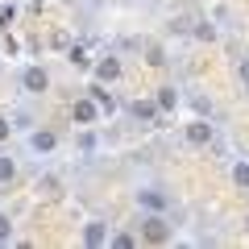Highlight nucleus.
I'll list each match as a JSON object with an SVG mask.
<instances>
[{
  "mask_svg": "<svg viewBox=\"0 0 249 249\" xmlns=\"http://www.w3.org/2000/svg\"><path fill=\"white\" fill-rule=\"evenodd\" d=\"M9 129H13L9 121H0V142H4V137H9Z\"/></svg>",
  "mask_w": 249,
  "mask_h": 249,
  "instance_id": "obj_20",
  "label": "nucleus"
},
{
  "mask_svg": "<svg viewBox=\"0 0 249 249\" xmlns=\"http://www.w3.org/2000/svg\"><path fill=\"white\" fill-rule=\"evenodd\" d=\"M83 241H88L91 249H96V245H104V241H108V229H104V220H91L88 229H83Z\"/></svg>",
  "mask_w": 249,
  "mask_h": 249,
  "instance_id": "obj_6",
  "label": "nucleus"
},
{
  "mask_svg": "<svg viewBox=\"0 0 249 249\" xmlns=\"http://www.w3.org/2000/svg\"><path fill=\"white\" fill-rule=\"evenodd\" d=\"M4 241H13V220L0 212V245H4Z\"/></svg>",
  "mask_w": 249,
  "mask_h": 249,
  "instance_id": "obj_16",
  "label": "nucleus"
},
{
  "mask_svg": "<svg viewBox=\"0 0 249 249\" xmlns=\"http://www.w3.org/2000/svg\"><path fill=\"white\" fill-rule=\"evenodd\" d=\"M88 91H91V100L100 104V112H116V100H112V91H104L100 83H96V88H88Z\"/></svg>",
  "mask_w": 249,
  "mask_h": 249,
  "instance_id": "obj_9",
  "label": "nucleus"
},
{
  "mask_svg": "<svg viewBox=\"0 0 249 249\" xmlns=\"http://www.w3.org/2000/svg\"><path fill=\"white\" fill-rule=\"evenodd\" d=\"M29 145H34L37 154H50L54 145H58V137H54V133H34V137H29Z\"/></svg>",
  "mask_w": 249,
  "mask_h": 249,
  "instance_id": "obj_10",
  "label": "nucleus"
},
{
  "mask_svg": "<svg viewBox=\"0 0 249 249\" xmlns=\"http://www.w3.org/2000/svg\"><path fill=\"white\" fill-rule=\"evenodd\" d=\"M137 204H142V208H150V212H166V208H170V199L162 196V191H154V187H150V191H137Z\"/></svg>",
  "mask_w": 249,
  "mask_h": 249,
  "instance_id": "obj_2",
  "label": "nucleus"
},
{
  "mask_svg": "<svg viewBox=\"0 0 249 249\" xmlns=\"http://www.w3.org/2000/svg\"><path fill=\"white\" fill-rule=\"evenodd\" d=\"M21 83H25V91H46L50 88V75H46L42 67H29V71L21 75Z\"/></svg>",
  "mask_w": 249,
  "mask_h": 249,
  "instance_id": "obj_3",
  "label": "nucleus"
},
{
  "mask_svg": "<svg viewBox=\"0 0 249 249\" xmlns=\"http://www.w3.org/2000/svg\"><path fill=\"white\" fill-rule=\"evenodd\" d=\"M112 245H121V249H133V237H124V232H116V237H112Z\"/></svg>",
  "mask_w": 249,
  "mask_h": 249,
  "instance_id": "obj_18",
  "label": "nucleus"
},
{
  "mask_svg": "<svg viewBox=\"0 0 249 249\" xmlns=\"http://www.w3.org/2000/svg\"><path fill=\"white\" fill-rule=\"evenodd\" d=\"M199 21H204V17H196V13H178V17H175V29H178V34H196Z\"/></svg>",
  "mask_w": 249,
  "mask_h": 249,
  "instance_id": "obj_11",
  "label": "nucleus"
},
{
  "mask_svg": "<svg viewBox=\"0 0 249 249\" xmlns=\"http://www.w3.org/2000/svg\"><path fill=\"white\" fill-rule=\"evenodd\" d=\"M187 142H191V145H208V142H212V124H208L204 116H199L196 124H187Z\"/></svg>",
  "mask_w": 249,
  "mask_h": 249,
  "instance_id": "obj_4",
  "label": "nucleus"
},
{
  "mask_svg": "<svg viewBox=\"0 0 249 249\" xmlns=\"http://www.w3.org/2000/svg\"><path fill=\"white\" fill-rule=\"evenodd\" d=\"M67 58H71L75 67H88V50H83V46H71V54H67Z\"/></svg>",
  "mask_w": 249,
  "mask_h": 249,
  "instance_id": "obj_17",
  "label": "nucleus"
},
{
  "mask_svg": "<svg viewBox=\"0 0 249 249\" xmlns=\"http://www.w3.org/2000/svg\"><path fill=\"white\" fill-rule=\"evenodd\" d=\"M245 229H249V220H245Z\"/></svg>",
  "mask_w": 249,
  "mask_h": 249,
  "instance_id": "obj_21",
  "label": "nucleus"
},
{
  "mask_svg": "<svg viewBox=\"0 0 249 249\" xmlns=\"http://www.w3.org/2000/svg\"><path fill=\"white\" fill-rule=\"evenodd\" d=\"M13 175H17V166H13V158H0V183H13Z\"/></svg>",
  "mask_w": 249,
  "mask_h": 249,
  "instance_id": "obj_15",
  "label": "nucleus"
},
{
  "mask_svg": "<svg viewBox=\"0 0 249 249\" xmlns=\"http://www.w3.org/2000/svg\"><path fill=\"white\" fill-rule=\"evenodd\" d=\"M129 112H133L137 121H158V104H145V100H133Z\"/></svg>",
  "mask_w": 249,
  "mask_h": 249,
  "instance_id": "obj_8",
  "label": "nucleus"
},
{
  "mask_svg": "<svg viewBox=\"0 0 249 249\" xmlns=\"http://www.w3.org/2000/svg\"><path fill=\"white\" fill-rule=\"evenodd\" d=\"M175 104H178L175 88H162V91H158V108H175Z\"/></svg>",
  "mask_w": 249,
  "mask_h": 249,
  "instance_id": "obj_14",
  "label": "nucleus"
},
{
  "mask_svg": "<svg viewBox=\"0 0 249 249\" xmlns=\"http://www.w3.org/2000/svg\"><path fill=\"white\" fill-rule=\"evenodd\" d=\"M232 183L249 191V162H237V166H232Z\"/></svg>",
  "mask_w": 249,
  "mask_h": 249,
  "instance_id": "obj_12",
  "label": "nucleus"
},
{
  "mask_svg": "<svg viewBox=\"0 0 249 249\" xmlns=\"http://www.w3.org/2000/svg\"><path fill=\"white\" fill-rule=\"evenodd\" d=\"M196 37H199V42H212V37H216V25H212V21H199V25H196Z\"/></svg>",
  "mask_w": 249,
  "mask_h": 249,
  "instance_id": "obj_13",
  "label": "nucleus"
},
{
  "mask_svg": "<svg viewBox=\"0 0 249 249\" xmlns=\"http://www.w3.org/2000/svg\"><path fill=\"white\" fill-rule=\"evenodd\" d=\"M241 83L249 88V62H245V58H241Z\"/></svg>",
  "mask_w": 249,
  "mask_h": 249,
  "instance_id": "obj_19",
  "label": "nucleus"
},
{
  "mask_svg": "<svg viewBox=\"0 0 249 249\" xmlns=\"http://www.w3.org/2000/svg\"><path fill=\"white\" fill-rule=\"evenodd\" d=\"M142 237L150 241V245H166V241H170V224L162 220V212H150V216H145V224H142Z\"/></svg>",
  "mask_w": 249,
  "mask_h": 249,
  "instance_id": "obj_1",
  "label": "nucleus"
},
{
  "mask_svg": "<svg viewBox=\"0 0 249 249\" xmlns=\"http://www.w3.org/2000/svg\"><path fill=\"white\" fill-rule=\"evenodd\" d=\"M96 116H100V104H96V100H75V121H79V124H91Z\"/></svg>",
  "mask_w": 249,
  "mask_h": 249,
  "instance_id": "obj_5",
  "label": "nucleus"
},
{
  "mask_svg": "<svg viewBox=\"0 0 249 249\" xmlns=\"http://www.w3.org/2000/svg\"><path fill=\"white\" fill-rule=\"evenodd\" d=\"M96 79H100V83H112V79H121V62H116V58H104V62L96 67Z\"/></svg>",
  "mask_w": 249,
  "mask_h": 249,
  "instance_id": "obj_7",
  "label": "nucleus"
}]
</instances>
